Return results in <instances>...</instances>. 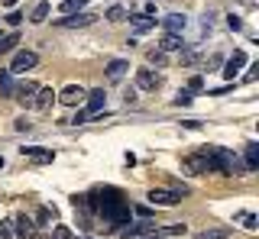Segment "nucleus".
<instances>
[{"instance_id": "423d86ee", "label": "nucleus", "mask_w": 259, "mask_h": 239, "mask_svg": "<svg viewBox=\"0 0 259 239\" xmlns=\"http://www.w3.org/2000/svg\"><path fill=\"white\" fill-rule=\"evenodd\" d=\"M84 103H88V107H84V113H88V116L101 113L104 103H107V94H104V87H94V91H88V94H84Z\"/></svg>"}, {"instance_id": "b1692460", "label": "nucleus", "mask_w": 259, "mask_h": 239, "mask_svg": "<svg viewBox=\"0 0 259 239\" xmlns=\"http://www.w3.org/2000/svg\"><path fill=\"white\" fill-rule=\"evenodd\" d=\"M191 100H194V94H188V91H178L172 103H175V107H191Z\"/></svg>"}, {"instance_id": "0eeeda50", "label": "nucleus", "mask_w": 259, "mask_h": 239, "mask_svg": "<svg viewBox=\"0 0 259 239\" xmlns=\"http://www.w3.org/2000/svg\"><path fill=\"white\" fill-rule=\"evenodd\" d=\"M13 229H16L13 236H20V239H32V236H36V220L26 217V213H16V217H13Z\"/></svg>"}, {"instance_id": "6ab92c4d", "label": "nucleus", "mask_w": 259, "mask_h": 239, "mask_svg": "<svg viewBox=\"0 0 259 239\" xmlns=\"http://www.w3.org/2000/svg\"><path fill=\"white\" fill-rule=\"evenodd\" d=\"M13 91H16L13 75L10 71H0V94H4V97H13Z\"/></svg>"}, {"instance_id": "f704fd0d", "label": "nucleus", "mask_w": 259, "mask_h": 239, "mask_svg": "<svg viewBox=\"0 0 259 239\" xmlns=\"http://www.w3.org/2000/svg\"><path fill=\"white\" fill-rule=\"evenodd\" d=\"M16 130H20V133H26V130H32V126H29V119H16Z\"/></svg>"}, {"instance_id": "412c9836", "label": "nucleus", "mask_w": 259, "mask_h": 239, "mask_svg": "<svg viewBox=\"0 0 259 239\" xmlns=\"http://www.w3.org/2000/svg\"><path fill=\"white\" fill-rule=\"evenodd\" d=\"M49 17V0H39V4L36 7H32V13H29V20L32 23H42Z\"/></svg>"}, {"instance_id": "f257e3e1", "label": "nucleus", "mask_w": 259, "mask_h": 239, "mask_svg": "<svg viewBox=\"0 0 259 239\" xmlns=\"http://www.w3.org/2000/svg\"><path fill=\"white\" fill-rule=\"evenodd\" d=\"M84 94H88V91H84L81 84H65L62 91L55 94V100L65 103V107H78V103H84Z\"/></svg>"}, {"instance_id": "c85d7f7f", "label": "nucleus", "mask_w": 259, "mask_h": 239, "mask_svg": "<svg viewBox=\"0 0 259 239\" xmlns=\"http://www.w3.org/2000/svg\"><path fill=\"white\" fill-rule=\"evenodd\" d=\"M227 233L224 229H204V233H198V239H224Z\"/></svg>"}, {"instance_id": "cd10ccee", "label": "nucleus", "mask_w": 259, "mask_h": 239, "mask_svg": "<svg viewBox=\"0 0 259 239\" xmlns=\"http://www.w3.org/2000/svg\"><path fill=\"white\" fill-rule=\"evenodd\" d=\"M130 210H133L140 220H149V217H152V207H143V204H140V207H130Z\"/></svg>"}, {"instance_id": "a211bd4d", "label": "nucleus", "mask_w": 259, "mask_h": 239, "mask_svg": "<svg viewBox=\"0 0 259 239\" xmlns=\"http://www.w3.org/2000/svg\"><path fill=\"white\" fill-rule=\"evenodd\" d=\"M84 7H88V0H62L59 10H62V17H71V13H81Z\"/></svg>"}, {"instance_id": "9b49d317", "label": "nucleus", "mask_w": 259, "mask_h": 239, "mask_svg": "<svg viewBox=\"0 0 259 239\" xmlns=\"http://www.w3.org/2000/svg\"><path fill=\"white\" fill-rule=\"evenodd\" d=\"M117 233L123 239H140L146 233H152V226H149V223H123V226H117Z\"/></svg>"}, {"instance_id": "9d476101", "label": "nucleus", "mask_w": 259, "mask_h": 239, "mask_svg": "<svg viewBox=\"0 0 259 239\" xmlns=\"http://www.w3.org/2000/svg\"><path fill=\"white\" fill-rule=\"evenodd\" d=\"M185 26H188V17H185V13H168V17L162 20V29H165V33H175V36H182Z\"/></svg>"}, {"instance_id": "393cba45", "label": "nucleus", "mask_w": 259, "mask_h": 239, "mask_svg": "<svg viewBox=\"0 0 259 239\" xmlns=\"http://www.w3.org/2000/svg\"><path fill=\"white\" fill-rule=\"evenodd\" d=\"M52 217H55V210H52V207H42V210H39L32 220H36V226H42V223H49Z\"/></svg>"}, {"instance_id": "f03ea898", "label": "nucleus", "mask_w": 259, "mask_h": 239, "mask_svg": "<svg viewBox=\"0 0 259 239\" xmlns=\"http://www.w3.org/2000/svg\"><path fill=\"white\" fill-rule=\"evenodd\" d=\"M178 201H182V194L172 188H152L149 191V204L152 207H175Z\"/></svg>"}, {"instance_id": "e433bc0d", "label": "nucleus", "mask_w": 259, "mask_h": 239, "mask_svg": "<svg viewBox=\"0 0 259 239\" xmlns=\"http://www.w3.org/2000/svg\"><path fill=\"white\" fill-rule=\"evenodd\" d=\"M0 4H4L7 10H10V7H16V4H20V0H0Z\"/></svg>"}, {"instance_id": "4be33fe9", "label": "nucleus", "mask_w": 259, "mask_h": 239, "mask_svg": "<svg viewBox=\"0 0 259 239\" xmlns=\"http://www.w3.org/2000/svg\"><path fill=\"white\" fill-rule=\"evenodd\" d=\"M146 58H149V65H156V68H165V65H168V58H165V52H162V49L146 52Z\"/></svg>"}, {"instance_id": "a878e982", "label": "nucleus", "mask_w": 259, "mask_h": 239, "mask_svg": "<svg viewBox=\"0 0 259 239\" xmlns=\"http://www.w3.org/2000/svg\"><path fill=\"white\" fill-rule=\"evenodd\" d=\"M182 233H188V229H185V223H175V226L159 229V236H182Z\"/></svg>"}, {"instance_id": "7ed1b4c3", "label": "nucleus", "mask_w": 259, "mask_h": 239, "mask_svg": "<svg viewBox=\"0 0 259 239\" xmlns=\"http://www.w3.org/2000/svg\"><path fill=\"white\" fill-rule=\"evenodd\" d=\"M36 65H39V55L36 52H16L7 71H10V75H23V71H29V68H36Z\"/></svg>"}, {"instance_id": "7c9ffc66", "label": "nucleus", "mask_w": 259, "mask_h": 239, "mask_svg": "<svg viewBox=\"0 0 259 239\" xmlns=\"http://www.w3.org/2000/svg\"><path fill=\"white\" fill-rule=\"evenodd\" d=\"M240 223H243V226H249V229H253L256 226V217H253V213H240V217H237Z\"/></svg>"}, {"instance_id": "c756f323", "label": "nucleus", "mask_w": 259, "mask_h": 239, "mask_svg": "<svg viewBox=\"0 0 259 239\" xmlns=\"http://www.w3.org/2000/svg\"><path fill=\"white\" fill-rule=\"evenodd\" d=\"M13 236V220H4L0 223V239H10Z\"/></svg>"}, {"instance_id": "dca6fc26", "label": "nucleus", "mask_w": 259, "mask_h": 239, "mask_svg": "<svg viewBox=\"0 0 259 239\" xmlns=\"http://www.w3.org/2000/svg\"><path fill=\"white\" fill-rule=\"evenodd\" d=\"M159 49L162 52H185V39L175 36V33H165V36H162V42H159Z\"/></svg>"}, {"instance_id": "5701e85b", "label": "nucleus", "mask_w": 259, "mask_h": 239, "mask_svg": "<svg viewBox=\"0 0 259 239\" xmlns=\"http://www.w3.org/2000/svg\"><path fill=\"white\" fill-rule=\"evenodd\" d=\"M126 17H130V13H126V10H123L120 4H117V7H110V10H107V20H110V23H120V20H126Z\"/></svg>"}, {"instance_id": "c9c22d12", "label": "nucleus", "mask_w": 259, "mask_h": 239, "mask_svg": "<svg viewBox=\"0 0 259 239\" xmlns=\"http://www.w3.org/2000/svg\"><path fill=\"white\" fill-rule=\"evenodd\" d=\"M123 100L126 103H136V91H123Z\"/></svg>"}, {"instance_id": "2eb2a0df", "label": "nucleus", "mask_w": 259, "mask_h": 239, "mask_svg": "<svg viewBox=\"0 0 259 239\" xmlns=\"http://www.w3.org/2000/svg\"><path fill=\"white\" fill-rule=\"evenodd\" d=\"M52 103H55V91H52V87H39V91H36V100H32V107H36V110H49Z\"/></svg>"}, {"instance_id": "ddd939ff", "label": "nucleus", "mask_w": 259, "mask_h": 239, "mask_svg": "<svg viewBox=\"0 0 259 239\" xmlns=\"http://www.w3.org/2000/svg\"><path fill=\"white\" fill-rule=\"evenodd\" d=\"M126 71H130V62L113 58V62H107V68H104V78H107V81H120Z\"/></svg>"}, {"instance_id": "20e7f679", "label": "nucleus", "mask_w": 259, "mask_h": 239, "mask_svg": "<svg viewBox=\"0 0 259 239\" xmlns=\"http://www.w3.org/2000/svg\"><path fill=\"white\" fill-rule=\"evenodd\" d=\"M91 23H97L94 13H71V17H62V20H55V26H62V29H81V26H91Z\"/></svg>"}, {"instance_id": "39448f33", "label": "nucleus", "mask_w": 259, "mask_h": 239, "mask_svg": "<svg viewBox=\"0 0 259 239\" xmlns=\"http://www.w3.org/2000/svg\"><path fill=\"white\" fill-rule=\"evenodd\" d=\"M246 62H249V52H243V49H237V52L230 55V58L224 62V78H230V81H233V78L240 75V68L246 65Z\"/></svg>"}, {"instance_id": "f8f14e48", "label": "nucleus", "mask_w": 259, "mask_h": 239, "mask_svg": "<svg viewBox=\"0 0 259 239\" xmlns=\"http://www.w3.org/2000/svg\"><path fill=\"white\" fill-rule=\"evenodd\" d=\"M36 91H39V84H36V81H23L13 94H16V100H20L23 107H32V100H36Z\"/></svg>"}, {"instance_id": "72a5a7b5", "label": "nucleus", "mask_w": 259, "mask_h": 239, "mask_svg": "<svg viewBox=\"0 0 259 239\" xmlns=\"http://www.w3.org/2000/svg\"><path fill=\"white\" fill-rule=\"evenodd\" d=\"M227 26H230L233 33H237V29H240V17H233V13H230V17H227Z\"/></svg>"}, {"instance_id": "aec40b11", "label": "nucleus", "mask_w": 259, "mask_h": 239, "mask_svg": "<svg viewBox=\"0 0 259 239\" xmlns=\"http://www.w3.org/2000/svg\"><path fill=\"white\" fill-rule=\"evenodd\" d=\"M16 45H20V33H7V36H0V55L10 52V49H16Z\"/></svg>"}, {"instance_id": "1a4fd4ad", "label": "nucleus", "mask_w": 259, "mask_h": 239, "mask_svg": "<svg viewBox=\"0 0 259 239\" xmlns=\"http://www.w3.org/2000/svg\"><path fill=\"white\" fill-rule=\"evenodd\" d=\"M23 155H26L29 162H36V165H52V158H55L52 149H42V146H26Z\"/></svg>"}, {"instance_id": "bb28decb", "label": "nucleus", "mask_w": 259, "mask_h": 239, "mask_svg": "<svg viewBox=\"0 0 259 239\" xmlns=\"http://www.w3.org/2000/svg\"><path fill=\"white\" fill-rule=\"evenodd\" d=\"M185 91H188V94H201V91H204V78H191Z\"/></svg>"}, {"instance_id": "473e14b6", "label": "nucleus", "mask_w": 259, "mask_h": 239, "mask_svg": "<svg viewBox=\"0 0 259 239\" xmlns=\"http://www.w3.org/2000/svg\"><path fill=\"white\" fill-rule=\"evenodd\" d=\"M221 65H224L221 55H210V58H207V68H221Z\"/></svg>"}, {"instance_id": "f3484780", "label": "nucleus", "mask_w": 259, "mask_h": 239, "mask_svg": "<svg viewBox=\"0 0 259 239\" xmlns=\"http://www.w3.org/2000/svg\"><path fill=\"white\" fill-rule=\"evenodd\" d=\"M243 165H246V171L259 168V146H256V142H249V146L243 149Z\"/></svg>"}, {"instance_id": "6e6552de", "label": "nucleus", "mask_w": 259, "mask_h": 239, "mask_svg": "<svg viewBox=\"0 0 259 239\" xmlns=\"http://www.w3.org/2000/svg\"><path fill=\"white\" fill-rule=\"evenodd\" d=\"M159 75L152 68H140L136 71V87H140V91H159Z\"/></svg>"}, {"instance_id": "2f4dec72", "label": "nucleus", "mask_w": 259, "mask_h": 239, "mask_svg": "<svg viewBox=\"0 0 259 239\" xmlns=\"http://www.w3.org/2000/svg\"><path fill=\"white\" fill-rule=\"evenodd\" d=\"M52 239H75V236H71V229H65V226H59V229H55V236Z\"/></svg>"}, {"instance_id": "4468645a", "label": "nucleus", "mask_w": 259, "mask_h": 239, "mask_svg": "<svg viewBox=\"0 0 259 239\" xmlns=\"http://www.w3.org/2000/svg\"><path fill=\"white\" fill-rule=\"evenodd\" d=\"M126 20H130V26H133V33H136V36L149 33V29L156 26V20H152V17H146V13H136V17H126Z\"/></svg>"}]
</instances>
